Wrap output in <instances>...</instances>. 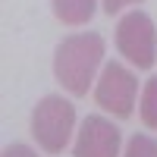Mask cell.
Here are the masks:
<instances>
[{"instance_id":"6da1fadb","label":"cell","mask_w":157,"mask_h":157,"mask_svg":"<svg viewBox=\"0 0 157 157\" xmlns=\"http://www.w3.org/2000/svg\"><path fill=\"white\" fill-rule=\"evenodd\" d=\"M104 60V38L98 32H78L63 38L54 50V75L72 98H85L88 85Z\"/></svg>"},{"instance_id":"7a4b0ae2","label":"cell","mask_w":157,"mask_h":157,"mask_svg":"<svg viewBox=\"0 0 157 157\" xmlns=\"http://www.w3.org/2000/svg\"><path fill=\"white\" fill-rule=\"evenodd\" d=\"M72 132H75V107L66 98L47 94L38 101V107L32 110V135L47 154H60L69 145Z\"/></svg>"},{"instance_id":"3957f363","label":"cell","mask_w":157,"mask_h":157,"mask_svg":"<svg viewBox=\"0 0 157 157\" xmlns=\"http://www.w3.org/2000/svg\"><path fill=\"white\" fill-rule=\"evenodd\" d=\"M116 47L138 69H151L157 60V29L148 13L132 10L116 22Z\"/></svg>"},{"instance_id":"277c9868","label":"cell","mask_w":157,"mask_h":157,"mask_svg":"<svg viewBox=\"0 0 157 157\" xmlns=\"http://www.w3.org/2000/svg\"><path fill=\"white\" fill-rule=\"evenodd\" d=\"M135 98H138V78L135 72L123 66V63L110 60L107 66L101 69V78L94 85V101L98 107H104L107 113L120 116V120H129L135 107Z\"/></svg>"},{"instance_id":"5b68a950","label":"cell","mask_w":157,"mask_h":157,"mask_svg":"<svg viewBox=\"0 0 157 157\" xmlns=\"http://www.w3.org/2000/svg\"><path fill=\"white\" fill-rule=\"evenodd\" d=\"M123 135L110 120L104 116H85L75 135V157H120Z\"/></svg>"},{"instance_id":"8992f818","label":"cell","mask_w":157,"mask_h":157,"mask_svg":"<svg viewBox=\"0 0 157 157\" xmlns=\"http://www.w3.org/2000/svg\"><path fill=\"white\" fill-rule=\"evenodd\" d=\"M50 6L63 25H85L98 13V0H50Z\"/></svg>"},{"instance_id":"52a82bcc","label":"cell","mask_w":157,"mask_h":157,"mask_svg":"<svg viewBox=\"0 0 157 157\" xmlns=\"http://www.w3.org/2000/svg\"><path fill=\"white\" fill-rule=\"evenodd\" d=\"M141 123L148 129H157V75H151L141 88V104H138Z\"/></svg>"},{"instance_id":"ba28073f","label":"cell","mask_w":157,"mask_h":157,"mask_svg":"<svg viewBox=\"0 0 157 157\" xmlns=\"http://www.w3.org/2000/svg\"><path fill=\"white\" fill-rule=\"evenodd\" d=\"M123 157H157V138H151V135H145V132L132 135Z\"/></svg>"},{"instance_id":"9c48e42d","label":"cell","mask_w":157,"mask_h":157,"mask_svg":"<svg viewBox=\"0 0 157 157\" xmlns=\"http://www.w3.org/2000/svg\"><path fill=\"white\" fill-rule=\"evenodd\" d=\"M3 157H38L29 145H19V141H16V145H6L3 148Z\"/></svg>"},{"instance_id":"30bf717a","label":"cell","mask_w":157,"mask_h":157,"mask_svg":"<svg viewBox=\"0 0 157 157\" xmlns=\"http://www.w3.org/2000/svg\"><path fill=\"white\" fill-rule=\"evenodd\" d=\"M129 3H141V0H104V13H120L123 6H129Z\"/></svg>"}]
</instances>
